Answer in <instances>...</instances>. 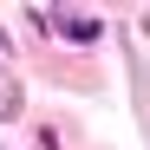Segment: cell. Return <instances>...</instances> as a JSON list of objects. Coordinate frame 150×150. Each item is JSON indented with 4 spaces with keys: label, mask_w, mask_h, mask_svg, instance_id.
Instances as JSON below:
<instances>
[{
    "label": "cell",
    "mask_w": 150,
    "mask_h": 150,
    "mask_svg": "<svg viewBox=\"0 0 150 150\" xmlns=\"http://www.w3.org/2000/svg\"><path fill=\"white\" fill-rule=\"evenodd\" d=\"M65 33L85 46V39H98V20H85V13H79V20H65Z\"/></svg>",
    "instance_id": "cell-1"
}]
</instances>
